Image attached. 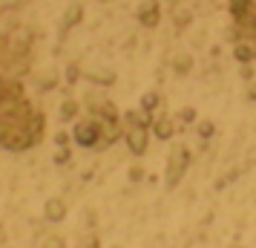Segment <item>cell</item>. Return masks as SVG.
<instances>
[{"label":"cell","instance_id":"1","mask_svg":"<svg viewBox=\"0 0 256 248\" xmlns=\"http://www.w3.org/2000/svg\"><path fill=\"white\" fill-rule=\"evenodd\" d=\"M187 165H190V150L184 144H176L170 156H167V170H164V185L167 188H178L182 176L187 173Z\"/></svg>","mask_w":256,"mask_h":248},{"label":"cell","instance_id":"2","mask_svg":"<svg viewBox=\"0 0 256 248\" xmlns=\"http://www.w3.org/2000/svg\"><path fill=\"white\" fill-rule=\"evenodd\" d=\"M101 139V121L98 118H78L75 127H72V142L78 147H95Z\"/></svg>","mask_w":256,"mask_h":248},{"label":"cell","instance_id":"3","mask_svg":"<svg viewBox=\"0 0 256 248\" xmlns=\"http://www.w3.org/2000/svg\"><path fill=\"white\" fill-rule=\"evenodd\" d=\"M124 142H127V147H130V153L132 156H144L147 153V144H150V121L127 124V130H124Z\"/></svg>","mask_w":256,"mask_h":248},{"label":"cell","instance_id":"4","mask_svg":"<svg viewBox=\"0 0 256 248\" xmlns=\"http://www.w3.org/2000/svg\"><path fill=\"white\" fill-rule=\"evenodd\" d=\"M176 130H178V124H176V118L167 116V113H164V116H156L150 121V133L156 139H162V142H170L176 136Z\"/></svg>","mask_w":256,"mask_h":248},{"label":"cell","instance_id":"5","mask_svg":"<svg viewBox=\"0 0 256 248\" xmlns=\"http://www.w3.org/2000/svg\"><path fill=\"white\" fill-rule=\"evenodd\" d=\"M138 24L144 26V29H156V26L162 24V6H158V0L141 3L138 6Z\"/></svg>","mask_w":256,"mask_h":248},{"label":"cell","instance_id":"6","mask_svg":"<svg viewBox=\"0 0 256 248\" xmlns=\"http://www.w3.org/2000/svg\"><path fill=\"white\" fill-rule=\"evenodd\" d=\"M44 216H46L49 222H64L66 216H70V205L66 199H60V196H49L44 202Z\"/></svg>","mask_w":256,"mask_h":248},{"label":"cell","instance_id":"7","mask_svg":"<svg viewBox=\"0 0 256 248\" xmlns=\"http://www.w3.org/2000/svg\"><path fill=\"white\" fill-rule=\"evenodd\" d=\"M84 24V6L81 3H72L70 9L64 12V18H60V29L64 32H70V29H75V26Z\"/></svg>","mask_w":256,"mask_h":248},{"label":"cell","instance_id":"8","mask_svg":"<svg viewBox=\"0 0 256 248\" xmlns=\"http://www.w3.org/2000/svg\"><path fill=\"white\" fill-rule=\"evenodd\" d=\"M84 78L90 84H95V87H112L118 81L116 70H92V72H84Z\"/></svg>","mask_w":256,"mask_h":248},{"label":"cell","instance_id":"9","mask_svg":"<svg viewBox=\"0 0 256 248\" xmlns=\"http://www.w3.org/2000/svg\"><path fill=\"white\" fill-rule=\"evenodd\" d=\"M193 67H196V61H193V55H190V52H178V55L173 58V72H176V75H182V78H184V75H190V72H193Z\"/></svg>","mask_w":256,"mask_h":248},{"label":"cell","instance_id":"10","mask_svg":"<svg viewBox=\"0 0 256 248\" xmlns=\"http://www.w3.org/2000/svg\"><path fill=\"white\" fill-rule=\"evenodd\" d=\"M233 58L239 61V64H250V61H256V44H244V41H239L236 47H233Z\"/></svg>","mask_w":256,"mask_h":248},{"label":"cell","instance_id":"11","mask_svg":"<svg viewBox=\"0 0 256 248\" xmlns=\"http://www.w3.org/2000/svg\"><path fill=\"white\" fill-rule=\"evenodd\" d=\"M250 12H254V0H230V15L236 24H242Z\"/></svg>","mask_w":256,"mask_h":248},{"label":"cell","instance_id":"12","mask_svg":"<svg viewBox=\"0 0 256 248\" xmlns=\"http://www.w3.org/2000/svg\"><path fill=\"white\" fill-rule=\"evenodd\" d=\"M158 104H162V93H158V90H150V93L141 95L138 110H141V113H156V110H158Z\"/></svg>","mask_w":256,"mask_h":248},{"label":"cell","instance_id":"13","mask_svg":"<svg viewBox=\"0 0 256 248\" xmlns=\"http://www.w3.org/2000/svg\"><path fill=\"white\" fill-rule=\"evenodd\" d=\"M78 116H81V104L75 98L60 101V121H72V118H78Z\"/></svg>","mask_w":256,"mask_h":248},{"label":"cell","instance_id":"14","mask_svg":"<svg viewBox=\"0 0 256 248\" xmlns=\"http://www.w3.org/2000/svg\"><path fill=\"white\" fill-rule=\"evenodd\" d=\"M173 118H176V124H178V127H187V124H196V121H198V113H196V107H182Z\"/></svg>","mask_w":256,"mask_h":248},{"label":"cell","instance_id":"15","mask_svg":"<svg viewBox=\"0 0 256 248\" xmlns=\"http://www.w3.org/2000/svg\"><path fill=\"white\" fill-rule=\"evenodd\" d=\"M84 78V72H81V64H70L66 70H64V81L66 84H78Z\"/></svg>","mask_w":256,"mask_h":248},{"label":"cell","instance_id":"16","mask_svg":"<svg viewBox=\"0 0 256 248\" xmlns=\"http://www.w3.org/2000/svg\"><path fill=\"white\" fill-rule=\"evenodd\" d=\"M198 127V136H202V139H204V142H208V139H213V136H216V124H213V121H210V118H204V121H196Z\"/></svg>","mask_w":256,"mask_h":248},{"label":"cell","instance_id":"17","mask_svg":"<svg viewBox=\"0 0 256 248\" xmlns=\"http://www.w3.org/2000/svg\"><path fill=\"white\" fill-rule=\"evenodd\" d=\"M55 87H58V72H44V75H40V90H55Z\"/></svg>","mask_w":256,"mask_h":248},{"label":"cell","instance_id":"18","mask_svg":"<svg viewBox=\"0 0 256 248\" xmlns=\"http://www.w3.org/2000/svg\"><path fill=\"white\" fill-rule=\"evenodd\" d=\"M40 248H66V239L60 234H49L44 242H40Z\"/></svg>","mask_w":256,"mask_h":248},{"label":"cell","instance_id":"19","mask_svg":"<svg viewBox=\"0 0 256 248\" xmlns=\"http://www.w3.org/2000/svg\"><path fill=\"white\" fill-rule=\"evenodd\" d=\"M52 162H55V165H66V162H72V147H58L55 156H52Z\"/></svg>","mask_w":256,"mask_h":248},{"label":"cell","instance_id":"20","mask_svg":"<svg viewBox=\"0 0 256 248\" xmlns=\"http://www.w3.org/2000/svg\"><path fill=\"white\" fill-rule=\"evenodd\" d=\"M75 248H101V239L95 234H86V236H81L78 242H75Z\"/></svg>","mask_w":256,"mask_h":248},{"label":"cell","instance_id":"21","mask_svg":"<svg viewBox=\"0 0 256 248\" xmlns=\"http://www.w3.org/2000/svg\"><path fill=\"white\" fill-rule=\"evenodd\" d=\"M127 179H130V182H141V179H144V167H141L138 162H136V165H130L127 167Z\"/></svg>","mask_w":256,"mask_h":248},{"label":"cell","instance_id":"22","mask_svg":"<svg viewBox=\"0 0 256 248\" xmlns=\"http://www.w3.org/2000/svg\"><path fill=\"white\" fill-rule=\"evenodd\" d=\"M70 142H72V136L70 133H55V144H58V147H70Z\"/></svg>","mask_w":256,"mask_h":248},{"label":"cell","instance_id":"23","mask_svg":"<svg viewBox=\"0 0 256 248\" xmlns=\"http://www.w3.org/2000/svg\"><path fill=\"white\" fill-rule=\"evenodd\" d=\"M187 24H190V12H178V15H176V26H178V29H184V26Z\"/></svg>","mask_w":256,"mask_h":248},{"label":"cell","instance_id":"24","mask_svg":"<svg viewBox=\"0 0 256 248\" xmlns=\"http://www.w3.org/2000/svg\"><path fill=\"white\" fill-rule=\"evenodd\" d=\"M244 98H248V101H256V81H248V90H244Z\"/></svg>","mask_w":256,"mask_h":248},{"label":"cell","instance_id":"25","mask_svg":"<svg viewBox=\"0 0 256 248\" xmlns=\"http://www.w3.org/2000/svg\"><path fill=\"white\" fill-rule=\"evenodd\" d=\"M242 78H244V81H254V70H250L248 64H244V67H242Z\"/></svg>","mask_w":256,"mask_h":248},{"label":"cell","instance_id":"26","mask_svg":"<svg viewBox=\"0 0 256 248\" xmlns=\"http://www.w3.org/2000/svg\"><path fill=\"white\" fill-rule=\"evenodd\" d=\"M86 225H90V228L95 225V213L92 211H86Z\"/></svg>","mask_w":256,"mask_h":248},{"label":"cell","instance_id":"27","mask_svg":"<svg viewBox=\"0 0 256 248\" xmlns=\"http://www.w3.org/2000/svg\"><path fill=\"white\" fill-rule=\"evenodd\" d=\"M228 248H244L242 242H233V245H228Z\"/></svg>","mask_w":256,"mask_h":248},{"label":"cell","instance_id":"28","mask_svg":"<svg viewBox=\"0 0 256 248\" xmlns=\"http://www.w3.org/2000/svg\"><path fill=\"white\" fill-rule=\"evenodd\" d=\"M6 248H9V245H6Z\"/></svg>","mask_w":256,"mask_h":248}]
</instances>
